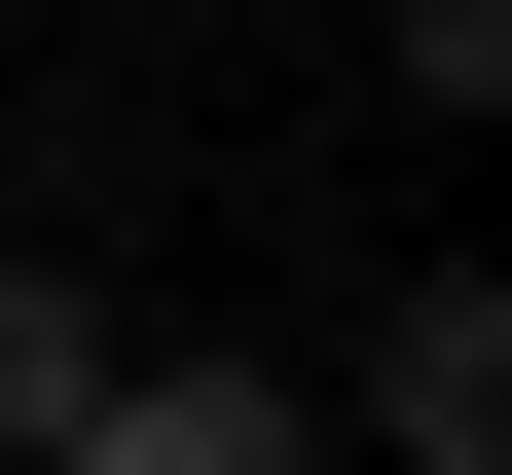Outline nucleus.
Here are the masks:
<instances>
[{"label":"nucleus","instance_id":"obj_1","mask_svg":"<svg viewBox=\"0 0 512 475\" xmlns=\"http://www.w3.org/2000/svg\"><path fill=\"white\" fill-rule=\"evenodd\" d=\"M330 439H403V475H512V293H476V256H439V293L330 366Z\"/></svg>","mask_w":512,"mask_h":475},{"label":"nucleus","instance_id":"obj_2","mask_svg":"<svg viewBox=\"0 0 512 475\" xmlns=\"http://www.w3.org/2000/svg\"><path fill=\"white\" fill-rule=\"evenodd\" d=\"M0 439H37V475L110 439V293H74V256H0Z\"/></svg>","mask_w":512,"mask_h":475}]
</instances>
